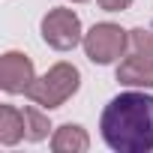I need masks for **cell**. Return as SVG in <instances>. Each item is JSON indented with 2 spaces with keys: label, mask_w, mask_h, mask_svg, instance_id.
Listing matches in <instances>:
<instances>
[{
  "label": "cell",
  "mask_w": 153,
  "mask_h": 153,
  "mask_svg": "<svg viewBox=\"0 0 153 153\" xmlns=\"http://www.w3.org/2000/svg\"><path fill=\"white\" fill-rule=\"evenodd\" d=\"M99 135L114 153H150L153 96L141 90L117 93L99 114Z\"/></svg>",
  "instance_id": "6da1fadb"
},
{
  "label": "cell",
  "mask_w": 153,
  "mask_h": 153,
  "mask_svg": "<svg viewBox=\"0 0 153 153\" xmlns=\"http://www.w3.org/2000/svg\"><path fill=\"white\" fill-rule=\"evenodd\" d=\"M78 87H81V72H78V66L60 60V63H54L45 75L33 78V84L27 87L24 96H27L30 102H36L39 108L54 111V108L66 105L75 93H78Z\"/></svg>",
  "instance_id": "7a4b0ae2"
},
{
  "label": "cell",
  "mask_w": 153,
  "mask_h": 153,
  "mask_svg": "<svg viewBox=\"0 0 153 153\" xmlns=\"http://www.w3.org/2000/svg\"><path fill=\"white\" fill-rule=\"evenodd\" d=\"M84 54L96 66H111L129 51V30L114 21H99L84 33Z\"/></svg>",
  "instance_id": "3957f363"
},
{
  "label": "cell",
  "mask_w": 153,
  "mask_h": 153,
  "mask_svg": "<svg viewBox=\"0 0 153 153\" xmlns=\"http://www.w3.org/2000/svg\"><path fill=\"white\" fill-rule=\"evenodd\" d=\"M39 33L45 39L48 48L54 51H72L75 45L84 42V30H81V18L75 9H66V6H54L42 15L39 21Z\"/></svg>",
  "instance_id": "277c9868"
},
{
  "label": "cell",
  "mask_w": 153,
  "mask_h": 153,
  "mask_svg": "<svg viewBox=\"0 0 153 153\" xmlns=\"http://www.w3.org/2000/svg\"><path fill=\"white\" fill-rule=\"evenodd\" d=\"M33 78H36V69L24 51H6L0 57V87L6 93H27Z\"/></svg>",
  "instance_id": "5b68a950"
},
{
  "label": "cell",
  "mask_w": 153,
  "mask_h": 153,
  "mask_svg": "<svg viewBox=\"0 0 153 153\" xmlns=\"http://www.w3.org/2000/svg\"><path fill=\"white\" fill-rule=\"evenodd\" d=\"M117 81H120L123 87L150 90V87H153V60L129 51V57H123V60L117 63Z\"/></svg>",
  "instance_id": "8992f818"
},
{
  "label": "cell",
  "mask_w": 153,
  "mask_h": 153,
  "mask_svg": "<svg viewBox=\"0 0 153 153\" xmlns=\"http://www.w3.org/2000/svg\"><path fill=\"white\" fill-rule=\"evenodd\" d=\"M90 135L78 123H63L51 132V150L54 153H87Z\"/></svg>",
  "instance_id": "52a82bcc"
},
{
  "label": "cell",
  "mask_w": 153,
  "mask_h": 153,
  "mask_svg": "<svg viewBox=\"0 0 153 153\" xmlns=\"http://www.w3.org/2000/svg\"><path fill=\"white\" fill-rule=\"evenodd\" d=\"M21 138H27V120H24V108L15 105H0V144L3 147H15Z\"/></svg>",
  "instance_id": "ba28073f"
},
{
  "label": "cell",
  "mask_w": 153,
  "mask_h": 153,
  "mask_svg": "<svg viewBox=\"0 0 153 153\" xmlns=\"http://www.w3.org/2000/svg\"><path fill=\"white\" fill-rule=\"evenodd\" d=\"M24 120H27V141H45L48 132H51V123H48V114L45 108H39L36 102L33 105H24Z\"/></svg>",
  "instance_id": "9c48e42d"
},
{
  "label": "cell",
  "mask_w": 153,
  "mask_h": 153,
  "mask_svg": "<svg viewBox=\"0 0 153 153\" xmlns=\"http://www.w3.org/2000/svg\"><path fill=\"white\" fill-rule=\"evenodd\" d=\"M129 51L153 60V30H144V27L129 30Z\"/></svg>",
  "instance_id": "30bf717a"
},
{
  "label": "cell",
  "mask_w": 153,
  "mask_h": 153,
  "mask_svg": "<svg viewBox=\"0 0 153 153\" xmlns=\"http://www.w3.org/2000/svg\"><path fill=\"white\" fill-rule=\"evenodd\" d=\"M99 3V9H105V12H123V9H129L135 0H96Z\"/></svg>",
  "instance_id": "8fae6325"
},
{
  "label": "cell",
  "mask_w": 153,
  "mask_h": 153,
  "mask_svg": "<svg viewBox=\"0 0 153 153\" xmlns=\"http://www.w3.org/2000/svg\"><path fill=\"white\" fill-rule=\"evenodd\" d=\"M72 3H87V0H72Z\"/></svg>",
  "instance_id": "7c38bea8"
}]
</instances>
